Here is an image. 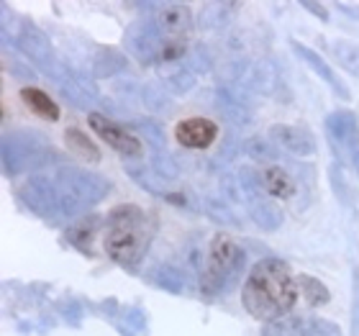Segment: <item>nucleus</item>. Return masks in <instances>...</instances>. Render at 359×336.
Here are the masks:
<instances>
[{"label": "nucleus", "instance_id": "ea45409f", "mask_svg": "<svg viewBox=\"0 0 359 336\" xmlns=\"http://www.w3.org/2000/svg\"><path fill=\"white\" fill-rule=\"evenodd\" d=\"M337 8L341 11V13L352 15L354 21H359V6H354V3H337Z\"/></svg>", "mask_w": 359, "mask_h": 336}, {"label": "nucleus", "instance_id": "393cba45", "mask_svg": "<svg viewBox=\"0 0 359 336\" xmlns=\"http://www.w3.org/2000/svg\"><path fill=\"white\" fill-rule=\"evenodd\" d=\"M149 283L157 285V288H162V290L185 293L187 280L177 267H172V264H162V267H154L149 272Z\"/></svg>", "mask_w": 359, "mask_h": 336}, {"label": "nucleus", "instance_id": "aec40b11", "mask_svg": "<svg viewBox=\"0 0 359 336\" xmlns=\"http://www.w3.org/2000/svg\"><path fill=\"white\" fill-rule=\"evenodd\" d=\"M126 172L131 175V180H134L136 185L144 187L147 193L151 195H170L167 193V185H165V177L162 175H157V172L151 170V167L147 165H139V162H126Z\"/></svg>", "mask_w": 359, "mask_h": 336}, {"label": "nucleus", "instance_id": "473e14b6", "mask_svg": "<svg viewBox=\"0 0 359 336\" xmlns=\"http://www.w3.org/2000/svg\"><path fill=\"white\" fill-rule=\"evenodd\" d=\"M136 128H139V134H142L144 142H149L154 147V152H165V134H162V128H159L157 121H134Z\"/></svg>", "mask_w": 359, "mask_h": 336}, {"label": "nucleus", "instance_id": "2f4dec72", "mask_svg": "<svg viewBox=\"0 0 359 336\" xmlns=\"http://www.w3.org/2000/svg\"><path fill=\"white\" fill-rule=\"evenodd\" d=\"M247 154L257 162H277L280 159V149L275 142L262 139V136H252L247 142Z\"/></svg>", "mask_w": 359, "mask_h": 336}, {"label": "nucleus", "instance_id": "f03ea898", "mask_svg": "<svg viewBox=\"0 0 359 336\" xmlns=\"http://www.w3.org/2000/svg\"><path fill=\"white\" fill-rule=\"evenodd\" d=\"M151 218L136 206H118L105 218L103 252L123 267H136L151 241Z\"/></svg>", "mask_w": 359, "mask_h": 336}, {"label": "nucleus", "instance_id": "a878e982", "mask_svg": "<svg viewBox=\"0 0 359 336\" xmlns=\"http://www.w3.org/2000/svg\"><path fill=\"white\" fill-rule=\"evenodd\" d=\"M308 318L303 316H283L262 326V336H306Z\"/></svg>", "mask_w": 359, "mask_h": 336}, {"label": "nucleus", "instance_id": "f3484780", "mask_svg": "<svg viewBox=\"0 0 359 336\" xmlns=\"http://www.w3.org/2000/svg\"><path fill=\"white\" fill-rule=\"evenodd\" d=\"M290 46H292V52H295V57H298L300 62H306L308 67L313 69L316 75L321 77L323 83H326L331 90H334V95L341 98V100H349V98H352V95H349V88H346V85L341 83V80H339V75L329 67V62L323 60L321 54H316L313 49H311V46L300 44V41H292Z\"/></svg>", "mask_w": 359, "mask_h": 336}, {"label": "nucleus", "instance_id": "7ed1b4c3", "mask_svg": "<svg viewBox=\"0 0 359 336\" xmlns=\"http://www.w3.org/2000/svg\"><path fill=\"white\" fill-rule=\"evenodd\" d=\"M244 269V252L226 234H216L208 247V257L201 269V293L205 298L221 295L239 280Z\"/></svg>", "mask_w": 359, "mask_h": 336}, {"label": "nucleus", "instance_id": "72a5a7b5", "mask_svg": "<svg viewBox=\"0 0 359 336\" xmlns=\"http://www.w3.org/2000/svg\"><path fill=\"white\" fill-rule=\"evenodd\" d=\"M151 170L157 172V175H162L165 180H175L180 175L177 162H175V157L167 149L165 152H151Z\"/></svg>", "mask_w": 359, "mask_h": 336}, {"label": "nucleus", "instance_id": "6e6552de", "mask_svg": "<svg viewBox=\"0 0 359 336\" xmlns=\"http://www.w3.org/2000/svg\"><path fill=\"white\" fill-rule=\"evenodd\" d=\"M15 46H18L46 77H54L60 72L62 62L57 60L52 39L46 36L44 31L39 29V26H34L31 21H21V26L15 31Z\"/></svg>", "mask_w": 359, "mask_h": 336}, {"label": "nucleus", "instance_id": "ddd939ff", "mask_svg": "<svg viewBox=\"0 0 359 336\" xmlns=\"http://www.w3.org/2000/svg\"><path fill=\"white\" fill-rule=\"evenodd\" d=\"M249 90H244L239 83L233 80H226L224 85H218L216 90V108L221 111L226 121H231L236 126H247L255 119V108H252V100H249Z\"/></svg>", "mask_w": 359, "mask_h": 336}, {"label": "nucleus", "instance_id": "4be33fe9", "mask_svg": "<svg viewBox=\"0 0 359 336\" xmlns=\"http://www.w3.org/2000/svg\"><path fill=\"white\" fill-rule=\"evenodd\" d=\"M262 185L272 198H290V195L295 193V182H292V177L280 165L264 167Z\"/></svg>", "mask_w": 359, "mask_h": 336}, {"label": "nucleus", "instance_id": "f704fd0d", "mask_svg": "<svg viewBox=\"0 0 359 336\" xmlns=\"http://www.w3.org/2000/svg\"><path fill=\"white\" fill-rule=\"evenodd\" d=\"M329 177H331V187H334V193H337V198L341 203H346V206H354V201H357V195H354L352 185L344 180V175L339 172V167H331L329 170Z\"/></svg>", "mask_w": 359, "mask_h": 336}, {"label": "nucleus", "instance_id": "c9c22d12", "mask_svg": "<svg viewBox=\"0 0 359 336\" xmlns=\"http://www.w3.org/2000/svg\"><path fill=\"white\" fill-rule=\"evenodd\" d=\"M185 67L193 72V75H205L210 69V54L205 52V46H195V49H190L185 57Z\"/></svg>", "mask_w": 359, "mask_h": 336}, {"label": "nucleus", "instance_id": "a211bd4d", "mask_svg": "<svg viewBox=\"0 0 359 336\" xmlns=\"http://www.w3.org/2000/svg\"><path fill=\"white\" fill-rule=\"evenodd\" d=\"M269 136H272V142H275L277 147H283V149L292 152V154H298V157H311L316 152L313 136L298 126L275 123V126L269 128Z\"/></svg>", "mask_w": 359, "mask_h": 336}, {"label": "nucleus", "instance_id": "f8f14e48", "mask_svg": "<svg viewBox=\"0 0 359 336\" xmlns=\"http://www.w3.org/2000/svg\"><path fill=\"white\" fill-rule=\"evenodd\" d=\"M229 80L239 83L244 90L257 93V95H272L277 83H280V75H277L275 65L269 60H252V62H236Z\"/></svg>", "mask_w": 359, "mask_h": 336}, {"label": "nucleus", "instance_id": "6ab92c4d", "mask_svg": "<svg viewBox=\"0 0 359 336\" xmlns=\"http://www.w3.org/2000/svg\"><path fill=\"white\" fill-rule=\"evenodd\" d=\"M21 100L29 105L31 113H36L39 119H44V121H57V119H60V105L54 103V100L46 95L44 90L23 88L21 90Z\"/></svg>", "mask_w": 359, "mask_h": 336}, {"label": "nucleus", "instance_id": "c85d7f7f", "mask_svg": "<svg viewBox=\"0 0 359 336\" xmlns=\"http://www.w3.org/2000/svg\"><path fill=\"white\" fill-rule=\"evenodd\" d=\"M142 100L144 105L149 108V111L159 113V116H167V113L172 111V100L167 95L165 90L159 88V83H147L142 88Z\"/></svg>", "mask_w": 359, "mask_h": 336}, {"label": "nucleus", "instance_id": "4c0bfd02", "mask_svg": "<svg viewBox=\"0 0 359 336\" xmlns=\"http://www.w3.org/2000/svg\"><path fill=\"white\" fill-rule=\"evenodd\" d=\"M205 208H208V213L213 218H216V221H224V224H229V226H239V224H236V218H233L231 210H226L224 206H221V203L208 201V203H205Z\"/></svg>", "mask_w": 359, "mask_h": 336}, {"label": "nucleus", "instance_id": "c756f323", "mask_svg": "<svg viewBox=\"0 0 359 336\" xmlns=\"http://www.w3.org/2000/svg\"><path fill=\"white\" fill-rule=\"evenodd\" d=\"M236 11V3H205L201 13V26L205 29H221L229 21V13Z\"/></svg>", "mask_w": 359, "mask_h": 336}, {"label": "nucleus", "instance_id": "a19ab883", "mask_svg": "<svg viewBox=\"0 0 359 336\" xmlns=\"http://www.w3.org/2000/svg\"><path fill=\"white\" fill-rule=\"evenodd\" d=\"M352 326H354V334H359V285H357V293H354V308H352Z\"/></svg>", "mask_w": 359, "mask_h": 336}, {"label": "nucleus", "instance_id": "5701e85b", "mask_svg": "<svg viewBox=\"0 0 359 336\" xmlns=\"http://www.w3.org/2000/svg\"><path fill=\"white\" fill-rule=\"evenodd\" d=\"M65 142H67L69 152L75 154L77 159H83V162H100V149L95 147V142L90 139L85 131L80 128H67L65 131Z\"/></svg>", "mask_w": 359, "mask_h": 336}, {"label": "nucleus", "instance_id": "f257e3e1", "mask_svg": "<svg viewBox=\"0 0 359 336\" xmlns=\"http://www.w3.org/2000/svg\"><path fill=\"white\" fill-rule=\"evenodd\" d=\"M295 298H298V283L290 267L275 257L257 262L241 288V300L249 316L267 323L290 316Z\"/></svg>", "mask_w": 359, "mask_h": 336}, {"label": "nucleus", "instance_id": "58836bf2", "mask_svg": "<svg viewBox=\"0 0 359 336\" xmlns=\"http://www.w3.org/2000/svg\"><path fill=\"white\" fill-rule=\"evenodd\" d=\"M303 8H306V11H311V13H316L318 15V18H321V21H326V8L321 6V3H311V0H306V3H303Z\"/></svg>", "mask_w": 359, "mask_h": 336}, {"label": "nucleus", "instance_id": "4468645a", "mask_svg": "<svg viewBox=\"0 0 359 336\" xmlns=\"http://www.w3.org/2000/svg\"><path fill=\"white\" fill-rule=\"evenodd\" d=\"M52 83L60 88L65 100H69V105H75V108L90 111V108L97 103V93H95V88H93V83H90L85 75L75 72V69L65 67V65H62L60 72L52 77Z\"/></svg>", "mask_w": 359, "mask_h": 336}, {"label": "nucleus", "instance_id": "cd10ccee", "mask_svg": "<svg viewBox=\"0 0 359 336\" xmlns=\"http://www.w3.org/2000/svg\"><path fill=\"white\" fill-rule=\"evenodd\" d=\"M126 67V60H123V54H118L116 49H108V46H103V49H97V57H95V77H111L116 75V72H121V69Z\"/></svg>", "mask_w": 359, "mask_h": 336}, {"label": "nucleus", "instance_id": "7c9ffc66", "mask_svg": "<svg viewBox=\"0 0 359 336\" xmlns=\"http://www.w3.org/2000/svg\"><path fill=\"white\" fill-rule=\"evenodd\" d=\"M162 80H165L167 88L172 90V93H177V95L187 93V90L195 85V75L185 67V62H182V65H177V67H172V69H165Z\"/></svg>", "mask_w": 359, "mask_h": 336}, {"label": "nucleus", "instance_id": "2eb2a0df", "mask_svg": "<svg viewBox=\"0 0 359 336\" xmlns=\"http://www.w3.org/2000/svg\"><path fill=\"white\" fill-rule=\"evenodd\" d=\"M88 121H90V128L97 134V139L105 142L111 149L118 152V154H123V157H136V154L142 152V142H139L134 134H128L123 126L113 123L111 119H105L100 113H90Z\"/></svg>", "mask_w": 359, "mask_h": 336}, {"label": "nucleus", "instance_id": "39448f33", "mask_svg": "<svg viewBox=\"0 0 359 336\" xmlns=\"http://www.w3.org/2000/svg\"><path fill=\"white\" fill-rule=\"evenodd\" d=\"M18 198L31 213L49 221L75 218L85 210L83 203H77L60 182H52L46 177H29L18 187Z\"/></svg>", "mask_w": 359, "mask_h": 336}, {"label": "nucleus", "instance_id": "412c9836", "mask_svg": "<svg viewBox=\"0 0 359 336\" xmlns=\"http://www.w3.org/2000/svg\"><path fill=\"white\" fill-rule=\"evenodd\" d=\"M97 224H100V218H95V216L77 218L75 224L65 231V239H67L75 249H80V252H90V244L95 241Z\"/></svg>", "mask_w": 359, "mask_h": 336}, {"label": "nucleus", "instance_id": "e433bc0d", "mask_svg": "<svg viewBox=\"0 0 359 336\" xmlns=\"http://www.w3.org/2000/svg\"><path fill=\"white\" fill-rule=\"evenodd\" d=\"M306 336H341V329L326 318H308Z\"/></svg>", "mask_w": 359, "mask_h": 336}, {"label": "nucleus", "instance_id": "423d86ee", "mask_svg": "<svg viewBox=\"0 0 359 336\" xmlns=\"http://www.w3.org/2000/svg\"><path fill=\"white\" fill-rule=\"evenodd\" d=\"M239 187H241L244 208H247V213L252 216V221H255L262 231H277L280 224H283V213L277 208V203H272V195L264 190L262 175H257V172L249 170V167H241Z\"/></svg>", "mask_w": 359, "mask_h": 336}, {"label": "nucleus", "instance_id": "0eeeda50", "mask_svg": "<svg viewBox=\"0 0 359 336\" xmlns=\"http://www.w3.org/2000/svg\"><path fill=\"white\" fill-rule=\"evenodd\" d=\"M57 182L67 190L77 203H83L85 208L95 206L111 193V182L95 172L85 170L77 165H60L57 167Z\"/></svg>", "mask_w": 359, "mask_h": 336}, {"label": "nucleus", "instance_id": "b1692460", "mask_svg": "<svg viewBox=\"0 0 359 336\" xmlns=\"http://www.w3.org/2000/svg\"><path fill=\"white\" fill-rule=\"evenodd\" d=\"M295 283H298V293L303 295V300H306L308 306H313V308H318V306H326L331 300V293H329V288L318 280V277H313V275H298L295 277Z\"/></svg>", "mask_w": 359, "mask_h": 336}, {"label": "nucleus", "instance_id": "9d476101", "mask_svg": "<svg viewBox=\"0 0 359 336\" xmlns=\"http://www.w3.org/2000/svg\"><path fill=\"white\" fill-rule=\"evenodd\" d=\"M154 13L149 15L151 23L157 26L159 36L170 44H185L190 31H193V13L185 3H159L151 6Z\"/></svg>", "mask_w": 359, "mask_h": 336}, {"label": "nucleus", "instance_id": "1a4fd4ad", "mask_svg": "<svg viewBox=\"0 0 359 336\" xmlns=\"http://www.w3.org/2000/svg\"><path fill=\"white\" fill-rule=\"evenodd\" d=\"M326 131H329L331 147L344 165H352L359 175V121L352 111H334L326 119Z\"/></svg>", "mask_w": 359, "mask_h": 336}, {"label": "nucleus", "instance_id": "bb28decb", "mask_svg": "<svg viewBox=\"0 0 359 336\" xmlns=\"http://www.w3.org/2000/svg\"><path fill=\"white\" fill-rule=\"evenodd\" d=\"M331 54H334V60H337L349 75H354L359 80V44L339 39V41H331Z\"/></svg>", "mask_w": 359, "mask_h": 336}, {"label": "nucleus", "instance_id": "dca6fc26", "mask_svg": "<svg viewBox=\"0 0 359 336\" xmlns=\"http://www.w3.org/2000/svg\"><path fill=\"white\" fill-rule=\"evenodd\" d=\"M218 126L210 119H185L180 121L175 128V139H177L185 149H208L216 142Z\"/></svg>", "mask_w": 359, "mask_h": 336}, {"label": "nucleus", "instance_id": "20e7f679", "mask_svg": "<svg viewBox=\"0 0 359 336\" xmlns=\"http://www.w3.org/2000/svg\"><path fill=\"white\" fill-rule=\"evenodd\" d=\"M60 162L57 152L49 147L44 136L31 131V128H18V131H8L3 136V170L8 177L15 175H26L39 167L49 165V162Z\"/></svg>", "mask_w": 359, "mask_h": 336}, {"label": "nucleus", "instance_id": "9b49d317", "mask_svg": "<svg viewBox=\"0 0 359 336\" xmlns=\"http://www.w3.org/2000/svg\"><path fill=\"white\" fill-rule=\"evenodd\" d=\"M123 44L136 60L144 62V65H159V57L165 52V39L159 36L157 26L151 23V18H142L128 26L126 36H123Z\"/></svg>", "mask_w": 359, "mask_h": 336}]
</instances>
